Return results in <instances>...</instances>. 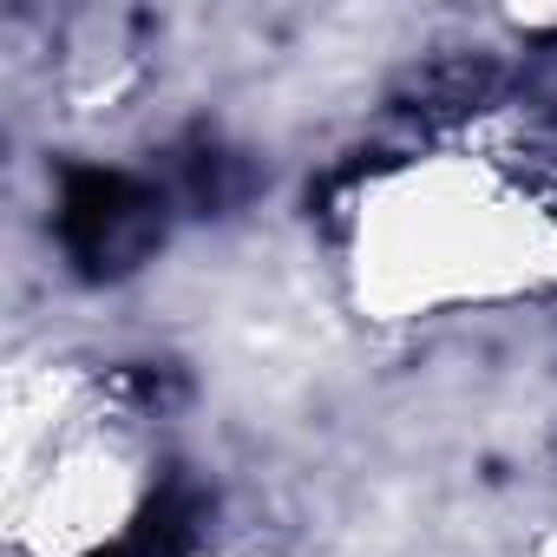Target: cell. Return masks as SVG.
Instances as JSON below:
<instances>
[{
  "instance_id": "obj_1",
  "label": "cell",
  "mask_w": 557,
  "mask_h": 557,
  "mask_svg": "<svg viewBox=\"0 0 557 557\" xmlns=\"http://www.w3.org/2000/svg\"><path fill=\"white\" fill-rule=\"evenodd\" d=\"M164 230L158 190L132 184L125 171H73L60 190V243L86 275H119L145 262Z\"/></svg>"
}]
</instances>
